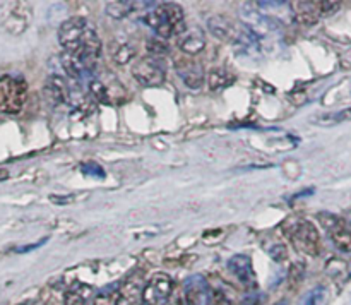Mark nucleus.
Segmentation results:
<instances>
[{"label": "nucleus", "instance_id": "a878e982", "mask_svg": "<svg viewBox=\"0 0 351 305\" xmlns=\"http://www.w3.org/2000/svg\"><path fill=\"white\" fill-rule=\"evenodd\" d=\"M81 170L84 171L86 175L89 177H98V178H105V170H103L99 164L93 163V161H88V163H82L81 164Z\"/></svg>", "mask_w": 351, "mask_h": 305}, {"label": "nucleus", "instance_id": "dca6fc26", "mask_svg": "<svg viewBox=\"0 0 351 305\" xmlns=\"http://www.w3.org/2000/svg\"><path fill=\"white\" fill-rule=\"evenodd\" d=\"M110 53H112V58L119 65L129 64V62L136 57V45H134L132 41L122 40V38H120V40H115L112 43Z\"/></svg>", "mask_w": 351, "mask_h": 305}, {"label": "nucleus", "instance_id": "cd10ccee", "mask_svg": "<svg viewBox=\"0 0 351 305\" xmlns=\"http://www.w3.org/2000/svg\"><path fill=\"white\" fill-rule=\"evenodd\" d=\"M45 242H47V240H41V242L34 243V245H27V247H19V249H17V252H27V250H33V249H36V247L43 245V243H45Z\"/></svg>", "mask_w": 351, "mask_h": 305}, {"label": "nucleus", "instance_id": "7c9ffc66", "mask_svg": "<svg viewBox=\"0 0 351 305\" xmlns=\"http://www.w3.org/2000/svg\"><path fill=\"white\" fill-rule=\"evenodd\" d=\"M276 305H287V302H278Z\"/></svg>", "mask_w": 351, "mask_h": 305}, {"label": "nucleus", "instance_id": "2f4dec72", "mask_svg": "<svg viewBox=\"0 0 351 305\" xmlns=\"http://www.w3.org/2000/svg\"><path fill=\"white\" fill-rule=\"evenodd\" d=\"M31 305H41V304H38V302H36V304H31Z\"/></svg>", "mask_w": 351, "mask_h": 305}, {"label": "nucleus", "instance_id": "20e7f679", "mask_svg": "<svg viewBox=\"0 0 351 305\" xmlns=\"http://www.w3.org/2000/svg\"><path fill=\"white\" fill-rule=\"evenodd\" d=\"M27 96V86L23 77H0V113H19Z\"/></svg>", "mask_w": 351, "mask_h": 305}, {"label": "nucleus", "instance_id": "f3484780", "mask_svg": "<svg viewBox=\"0 0 351 305\" xmlns=\"http://www.w3.org/2000/svg\"><path fill=\"white\" fill-rule=\"evenodd\" d=\"M91 293V286L84 283H74L69 288L67 297H65V305H88Z\"/></svg>", "mask_w": 351, "mask_h": 305}, {"label": "nucleus", "instance_id": "a211bd4d", "mask_svg": "<svg viewBox=\"0 0 351 305\" xmlns=\"http://www.w3.org/2000/svg\"><path fill=\"white\" fill-rule=\"evenodd\" d=\"M120 298H122L120 284L112 283L110 286H105L98 291V295L95 297V305H119Z\"/></svg>", "mask_w": 351, "mask_h": 305}, {"label": "nucleus", "instance_id": "9d476101", "mask_svg": "<svg viewBox=\"0 0 351 305\" xmlns=\"http://www.w3.org/2000/svg\"><path fill=\"white\" fill-rule=\"evenodd\" d=\"M213 293L208 281L201 274H194L184 284V305H211Z\"/></svg>", "mask_w": 351, "mask_h": 305}, {"label": "nucleus", "instance_id": "4468645a", "mask_svg": "<svg viewBox=\"0 0 351 305\" xmlns=\"http://www.w3.org/2000/svg\"><path fill=\"white\" fill-rule=\"evenodd\" d=\"M154 2H130V0H115V2H108L105 7V12L113 19L120 21L125 19L132 12L139 10V7H154Z\"/></svg>", "mask_w": 351, "mask_h": 305}, {"label": "nucleus", "instance_id": "b1692460", "mask_svg": "<svg viewBox=\"0 0 351 305\" xmlns=\"http://www.w3.org/2000/svg\"><path fill=\"white\" fill-rule=\"evenodd\" d=\"M147 50H149L151 57L160 58L161 55H165L168 51V45L161 38H153V40L147 41Z\"/></svg>", "mask_w": 351, "mask_h": 305}, {"label": "nucleus", "instance_id": "412c9836", "mask_svg": "<svg viewBox=\"0 0 351 305\" xmlns=\"http://www.w3.org/2000/svg\"><path fill=\"white\" fill-rule=\"evenodd\" d=\"M141 281H143V276L141 274H134L132 278L125 281V283L120 286V291H122V297L129 298V300H134V298L141 297L143 298V291H141Z\"/></svg>", "mask_w": 351, "mask_h": 305}, {"label": "nucleus", "instance_id": "2eb2a0df", "mask_svg": "<svg viewBox=\"0 0 351 305\" xmlns=\"http://www.w3.org/2000/svg\"><path fill=\"white\" fill-rule=\"evenodd\" d=\"M177 45L182 51H185V53L197 55L199 51L204 50L206 47L204 34H202L199 29L184 31V33L177 36Z\"/></svg>", "mask_w": 351, "mask_h": 305}, {"label": "nucleus", "instance_id": "423d86ee", "mask_svg": "<svg viewBox=\"0 0 351 305\" xmlns=\"http://www.w3.org/2000/svg\"><path fill=\"white\" fill-rule=\"evenodd\" d=\"M93 29L95 27L88 23L86 17H71L62 23L60 29H58V41L65 48V51H77L81 50L86 38Z\"/></svg>", "mask_w": 351, "mask_h": 305}, {"label": "nucleus", "instance_id": "0eeeda50", "mask_svg": "<svg viewBox=\"0 0 351 305\" xmlns=\"http://www.w3.org/2000/svg\"><path fill=\"white\" fill-rule=\"evenodd\" d=\"M132 75L144 88H158L167 79V65L161 58L146 57L134 65Z\"/></svg>", "mask_w": 351, "mask_h": 305}, {"label": "nucleus", "instance_id": "6e6552de", "mask_svg": "<svg viewBox=\"0 0 351 305\" xmlns=\"http://www.w3.org/2000/svg\"><path fill=\"white\" fill-rule=\"evenodd\" d=\"M171 290H173V281L168 274L156 273L149 278L143 290V305H168Z\"/></svg>", "mask_w": 351, "mask_h": 305}, {"label": "nucleus", "instance_id": "393cba45", "mask_svg": "<svg viewBox=\"0 0 351 305\" xmlns=\"http://www.w3.org/2000/svg\"><path fill=\"white\" fill-rule=\"evenodd\" d=\"M319 221H321V225L324 226L329 233H331L332 230H335L336 226L341 223V219H339L338 216L331 215V212H321V215H319Z\"/></svg>", "mask_w": 351, "mask_h": 305}, {"label": "nucleus", "instance_id": "f03ea898", "mask_svg": "<svg viewBox=\"0 0 351 305\" xmlns=\"http://www.w3.org/2000/svg\"><path fill=\"white\" fill-rule=\"evenodd\" d=\"M208 29L215 34L216 38L223 41L233 43L240 50L252 53V51L261 50L259 38L254 33H250L243 24L235 23L226 16H215L208 19Z\"/></svg>", "mask_w": 351, "mask_h": 305}, {"label": "nucleus", "instance_id": "9b49d317", "mask_svg": "<svg viewBox=\"0 0 351 305\" xmlns=\"http://www.w3.org/2000/svg\"><path fill=\"white\" fill-rule=\"evenodd\" d=\"M77 91V86L71 88L69 82L65 81V79H62L60 75H51V77H48L47 84H45V98H47L48 103L53 106L72 101L74 95H79Z\"/></svg>", "mask_w": 351, "mask_h": 305}, {"label": "nucleus", "instance_id": "5701e85b", "mask_svg": "<svg viewBox=\"0 0 351 305\" xmlns=\"http://www.w3.org/2000/svg\"><path fill=\"white\" fill-rule=\"evenodd\" d=\"M89 89H91V95L95 96L99 103H108L110 105L108 89H106V84L101 81V79H91V82H89Z\"/></svg>", "mask_w": 351, "mask_h": 305}, {"label": "nucleus", "instance_id": "c85d7f7f", "mask_svg": "<svg viewBox=\"0 0 351 305\" xmlns=\"http://www.w3.org/2000/svg\"><path fill=\"white\" fill-rule=\"evenodd\" d=\"M7 178H9V171L5 168H0V182L7 180Z\"/></svg>", "mask_w": 351, "mask_h": 305}, {"label": "nucleus", "instance_id": "4be33fe9", "mask_svg": "<svg viewBox=\"0 0 351 305\" xmlns=\"http://www.w3.org/2000/svg\"><path fill=\"white\" fill-rule=\"evenodd\" d=\"M326 297H328V291H326V288L315 286L314 290H311L304 298H302L300 305H324Z\"/></svg>", "mask_w": 351, "mask_h": 305}, {"label": "nucleus", "instance_id": "6ab92c4d", "mask_svg": "<svg viewBox=\"0 0 351 305\" xmlns=\"http://www.w3.org/2000/svg\"><path fill=\"white\" fill-rule=\"evenodd\" d=\"M235 82V75L232 72L225 71V69H215V71L209 74V88L213 91H221L226 89L228 86H232Z\"/></svg>", "mask_w": 351, "mask_h": 305}, {"label": "nucleus", "instance_id": "ddd939ff", "mask_svg": "<svg viewBox=\"0 0 351 305\" xmlns=\"http://www.w3.org/2000/svg\"><path fill=\"white\" fill-rule=\"evenodd\" d=\"M175 69H177V74L180 75V79L185 82L187 88L199 89L204 82V69L197 62L178 60L175 64Z\"/></svg>", "mask_w": 351, "mask_h": 305}, {"label": "nucleus", "instance_id": "c756f323", "mask_svg": "<svg viewBox=\"0 0 351 305\" xmlns=\"http://www.w3.org/2000/svg\"><path fill=\"white\" fill-rule=\"evenodd\" d=\"M168 305H184V304H182V300H177V302H171V304Z\"/></svg>", "mask_w": 351, "mask_h": 305}, {"label": "nucleus", "instance_id": "f8f14e48", "mask_svg": "<svg viewBox=\"0 0 351 305\" xmlns=\"http://www.w3.org/2000/svg\"><path fill=\"white\" fill-rule=\"evenodd\" d=\"M228 267L233 276L245 288H256V273H254L252 260L247 254H237L228 260Z\"/></svg>", "mask_w": 351, "mask_h": 305}, {"label": "nucleus", "instance_id": "39448f33", "mask_svg": "<svg viewBox=\"0 0 351 305\" xmlns=\"http://www.w3.org/2000/svg\"><path fill=\"white\" fill-rule=\"evenodd\" d=\"M240 19H242L243 26L250 33L256 34L257 38H269L281 31L280 21L267 16L266 12H261L259 9H252L250 3H247V5L240 9Z\"/></svg>", "mask_w": 351, "mask_h": 305}, {"label": "nucleus", "instance_id": "7ed1b4c3", "mask_svg": "<svg viewBox=\"0 0 351 305\" xmlns=\"http://www.w3.org/2000/svg\"><path fill=\"white\" fill-rule=\"evenodd\" d=\"M285 233L290 236L293 245L307 256L319 254V233L307 219H290L285 225Z\"/></svg>", "mask_w": 351, "mask_h": 305}, {"label": "nucleus", "instance_id": "aec40b11", "mask_svg": "<svg viewBox=\"0 0 351 305\" xmlns=\"http://www.w3.org/2000/svg\"><path fill=\"white\" fill-rule=\"evenodd\" d=\"M351 120V108H345V110H338V112H329L324 113V115H317L314 119V123L322 127H331V125H338V123L348 122Z\"/></svg>", "mask_w": 351, "mask_h": 305}, {"label": "nucleus", "instance_id": "f257e3e1", "mask_svg": "<svg viewBox=\"0 0 351 305\" xmlns=\"http://www.w3.org/2000/svg\"><path fill=\"white\" fill-rule=\"evenodd\" d=\"M143 21L161 40H167V38L175 36V34L178 36L185 31L184 10L177 3H158L153 9H147Z\"/></svg>", "mask_w": 351, "mask_h": 305}, {"label": "nucleus", "instance_id": "1a4fd4ad", "mask_svg": "<svg viewBox=\"0 0 351 305\" xmlns=\"http://www.w3.org/2000/svg\"><path fill=\"white\" fill-rule=\"evenodd\" d=\"M339 9V2H297L295 3V17L298 23L312 26L321 17L331 16Z\"/></svg>", "mask_w": 351, "mask_h": 305}, {"label": "nucleus", "instance_id": "bb28decb", "mask_svg": "<svg viewBox=\"0 0 351 305\" xmlns=\"http://www.w3.org/2000/svg\"><path fill=\"white\" fill-rule=\"evenodd\" d=\"M269 256L274 260H283L287 257V247L283 243H274L273 249H269Z\"/></svg>", "mask_w": 351, "mask_h": 305}]
</instances>
